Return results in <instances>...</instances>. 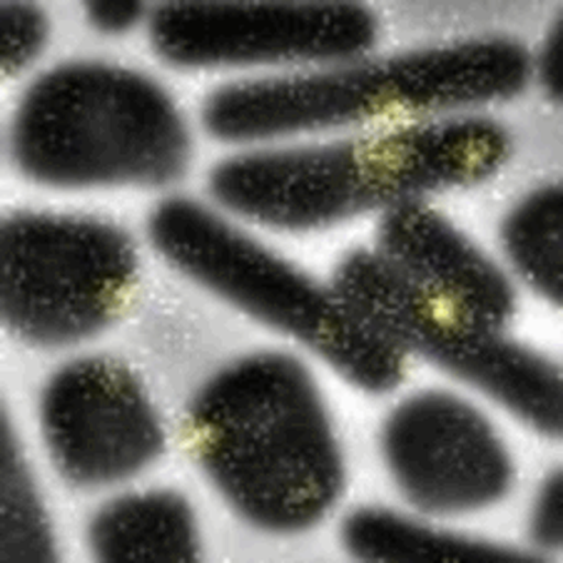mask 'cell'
I'll list each match as a JSON object with an SVG mask.
<instances>
[{
  "instance_id": "obj_6",
  "label": "cell",
  "mask_w": 563,
  "mask_h": 563,
  "mask_svg": "<svg viewBox=\"0 0 563 563\" xmlns=\"http://www.w3.org/2000/svg\"><path fill=\"white\" fill-rule=\"evenodd\" d=\"M332 289L397 350L489 394L539 434L561 437V372L543 354L434 302L379 252H350L334 269Z\"/></svg>"
},
{
  "instance_id": "obj_4",
  "label": "cell",
  "mask_w": 563,
  "mask_h": 563,
  "mask_svg": "<svg viewBox=\"0 0 563 563\" xmlns=\"http://www.w3.org/2000/svg\"><path fill=\"white\" fill-rule=\"evenodd\" d=\"M190 150L183 112L153 78L98 60L43 73L11 125L15 167L51 187L170 185Z\"/></svg>"
},
{
  "instance_id": "obj_8",
  "label": "cell",
  "mask_w": 563,
  "mask_h": 563,
  "mask_svg": "<svg viewBox=\"0 0 563 563\" xmlns=\"http://www.w3.org/2000/svg\"><path fill=\"white\" fill-rule=\"evenodd\" d=\"M379 21L356 3H173L150 15V43L177 68L352 60Z\"/></svg>"
},
{
  "instance_id": "obj_7",
  "label": "cell",
  "mask_w": 563,
  "mask_h": 563,
  "mask_svg": "<svg viewBox=\"0 0 563 563\" xmlns=\"http://www.w3.org/2000/svg\"><path fill=\"white\" fill-rule=\"evenodd\" d=\"M3 319L21 340L68 346L125 312L137 252L118 224L78 214L18 212L3 222Z\"/></svg>"
},
{
  "instance_id": "obj_12",
  "label": "cell",
  "mask_w": 563,
  "mask_h": 563,
  "mask_svg": "<svg viewBox=\"0 0 563 563\" xmlns=\"http://www.w3.org/2000/svg\"><path fill=\"white\" fill-rule=\"evenodd\" d=\"M90 549L100 561H197L195 514L175 492L128 494L92 516Z\"/></svg>"
},
{
  "instance_id": "obj_16",
  "label": "cell",
  "mask_w": 563,
  "mask_h": 563,
  "mask_svg": "<svg viewBox=\"0 0 563 563\" xmlns=\"http://www.w3.org/2000/svg\"><path fill=\"white\" fill-rule=\"evenodd\" d=\"M48 41V15L31 3L3 5V73L27 68Z\"/></svg>"
},
{
  "instance_id": "obj_10",
  "label": "cell",
  "mask_w": 563,
  "mask_h": 563,
  "mask_svg": "<svg viewBox=\"0 0 563 563\" xmlns=\"http://www.w3.org/2000/svg\"><path fill=\"white\" fill-rule=\"evenodd\" d=\"M382 449L419 511L449 516L499 504L514 484L509 449L482 411L449 391H419L384 421Z\"/></svg>"
},
{
  "instance_id": "obj_5",
  "label": "cell",
  "mask_w": 563,
  "mask_h": 563,
  "mask_svg": "<svg viewBox=\"0 0 563 563\" xmlns=\"http://www.w3.org/2000/svg\"><path fill=\"white\" fill-rule=\"evenodd\" d=\"M150 240L183 275L242 312L295 336L369 394H387L407 377V354L379 336L322 282L234 228L220 214L170 197L150 214Z\"/></svg>"
},
{
  "instance_id": "obj_14",
  "label": "cell",
  "mask_w": 563,
  "mask_h": 563,
  "mask_svg": "<svg viewBox=\"0 0 563 563\" xmlns=\"http://www.w3.org/2000/svg\"><path fill=\"white\" fill-rule=\"evenodd\" d=\"M506 255L527 285L551 305L563 302V192L547 185L516 205L501 228Z\"/></svg>"
},
{
  "instance_id": "obj_13",
  "label": "cell",
  "mask_w": 563,
  "mask_h": 563,
  "mask_svg": "<svg viewBox=\"0 0 563 563\" xmlns=\"http://www.w3.org/2000/svg\"><path fill=\"white\" fill-rule=\"evenodd\" d=\"M344 549L362 561H446V563H529V553L492 541L429 529L389 509H356L344 519Z\"/></svg>"
},
{
  "instance_id": "obj_19",
  "label": "cell",
  "mask_w": 563,
  "mask_h": 563,
  "mask_svg": "<svg viewBox=\"0 0 563 563\" xmlns=\"http://www.w3.org/2000/svg\"><path fill=\"white\" fill-rule=\"evenodd\" d=\"M539 75H541L543 88H547V92H549V98L553 102H559L561 100V75H563V25H561V21L553 25L549 41H547V45H543Z\"/></svg>"
},
{
  "instance_id": "obj_17",
  "label": "cell",
  "mask_w": 563,
  "mask_h": 563,
  "mask_svg": "<svg viewBox=\"0 0 563 563\" xmlns=\"http://www.w3.org/2000/svg\"><path fill=\"white\" fill-rule=\"evenodd\" d=\"M561 511H563V476L553 472L537 499L531 514V539L541 549H559L561 547Z\"/></svg>"
},
{
  "instance_id": "obj_3",
  "label": "cell",
  "mask_w": 563,
  "mask_h": 563,
  "mask_svg": "<svg viewBox=\"0 0 563 563\" xmlns=\"http://www.w3.org/2000/svg\"><path fill=\"white\" fill-rule=\"evenodd\" d=\"M529 80L531 55L519 41L474 37L292 78L232 82L205 100L202 123L224 143H250L511 100Z\"/></svg>"
},
{
  "instance_id": "obj_15",
  "label": "cell",
  "mask_w": 563,
  "mask_h": 563,
  "mask_svg": "<svg viewBox=\"0 0 563 563\" xmlns=\"http://www.w3.org/2000/svg\"><path fill=\"white\" fill-rule=\"evenodd\" d=\"M3 459V559L53 561L55 549L48 519L8 424Z\"/></svg>"
},
{
  "instance_id": "obj_9",
  "label": "cell",
  "mask_w": 563,
  "mask_h": 563,
  "mask_svg": "<svg viewBox=\"0 0 563 563\" xmlns=\"http://www.w3.org/2000/svg\"><path fill=\"white\" fill-rule=\"evenodd\" d=\"M55 468L75 486L125 482L165 452V431L133 369L110 356L65 364L41 397Z\"/></svg>"
},
{
  "instance_id": "obj_11",
  "label": "cell",
  "mask_w": 563,
  "mask_h": 563,
  "mask_svg": "<svg viewBox=\"0 0 563 563\" xmlns=\"http://www.w3.org/2000/svg\"><path fill=\"white\" fill-rule=\"evenodd\" d=\"M379 255L434 302L489 330L516 314V292L504 269L464 238L444 214L421 200L384 212Z\"/></svg>"
},
{
  "instance_id": "obj_2",
  "label": "cell",
  "mask_w": 563,
  "mask_h": 563,
  "mask_svg": "<svg viewBox=\"0 0 563 563\" xmlns=\"http://www.w3.org/2000/svg\"><path fill=\"white\" fill-rule=\"evenodd\" d=\"M511 135L489 118H452L332 145L255 150L210 173L222 208L275 230H324L372 210L489 180Z\"/></svg>"
},
{
  "instance_id": "obj_1",
  "label": "cell",
  "mask_w": 563,
  "mask_h": 563,
  "mask_svg": "<svg viewBox=\"0 0 563 563\" xmlns=\"http://www.w3.org/2000/svg\"><path fill=\"white\" fill-rule=\"evenodd\" d=\"M185 441L257 529H312L344 492V459L322 391L292 354H247L214 374L187 409Z\"/></svg>"
},
{
  "instance_id": "obj_18",
  "label": "cell",
  "mask_w": 563,
  "mask_h": 563,
  "mask_svg": "<svg viewBox=\"0 0 563 563\" xmlns=\"http://www.w3.org/2000/svg\"><path fill=\"white\" fill-rule=\"evenodd\" d=\"M86 15L90 25L100 33H128L145 15V5L140 3H90L86 5Z\"/></svg>"
}]
</instances>
